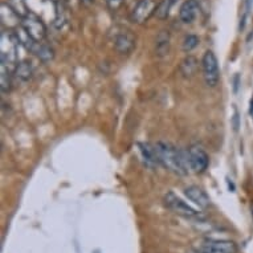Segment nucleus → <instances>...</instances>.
Here are the masks:
<instances>
[{
  "label": "nucleus",
  "mask_w": 253,
  "mask_h": 253,
  "mask_svg": "<svg viewBox=\"0 0 253 253\" xmlns=\"http://www.w3.org/2000/svg\"><path fill=\"white\" fill-rule=\"evenodd\" d=\"M154 147L157 151L159 165L176 175L188 174V150H180L169 142H157Z\"/></svg>",
  "instance_id": "obj_1"
},
{
  "label": "nucleus",
  "mask_w": 253,
  "mask_h": 253,
  "mask_svg": "<svg viewBox=\"0 0 253 253\" xmlns=\"http://www.w3.org/2000/svg\"><path fill=\"white\" fill-rule=\"evenodd\" d=\"M165 204H166L167 208H170L171 211L175 212L176 215L183 216L186 219L196 220V221L204 220L203 213L196 211L195 208H192L190 204H187L184 200L175 195L174 192H167L165 195Z\"/></svg>",
  "instance_id": "obj_2"
},
{
  "label": "nucleus",
  "mask_w": 253,
  "mask_h": 253,
  "mask_svg": "<svg viewBox=\"0 0 253 253\" xmlns=\"http://www.w3.org/2000/svg\"><path fill=\"white\" fill-rule=\"evenodd\" d=\"M20 27L28 34V36L34 42H42L46 36V27L44 21L36 13L29 12L21 19Z\"/></svg>",
  "instance_id": "obj_3"
},
{
  "label": "nucleus",
  "mask_w": 253,
  "mask_h": 253,
  "mask_svg": "<svg viewBox=\"0 0 253 253\" xmlns=\"http://www.w3.org/2000/svg\"><path fill=\"white\" fill-rule=\"evenodd\" d=\"M236 244L231 240L206 239L200 244L192 247L190 253H236Z\"/></svg>",
  "instance_id": "obj_4"
},
{
  "label": "nucleus",
  "mask_w": 253,
  "mask_h": 253,
  "mask_svg": "<svg viewBox=\"0 0 253 253\" xmlns=\"http://www.w3.org/2000/svg\"><path fill=\"white\" fill-rule=\"evenodd\" d=\"M20 45L19 39L16 35L9 34V32H3L1 34V50H0V60L1 64L8 67L11 64L16 62L17 46Z\"/></svg>",
  "instance_id": "obj_5"
},
{
  "label": "nucleus",
  "mask_w": 253,
  "mask_h": 253,
  "mask_svg": "<svg viewBox=\"0 0 253 253\" xmlns=\"http://www.w3.org/2000/svg\"><path fill=\"white\" fill-rule=\"evenodd\" d=\"M202 69H203L204 81L210 87H215L219 84L220 80V71L217 57L213 52L207 50L202 58Z\"/></svg>",
  "instance_id": "obj_6"
},
{
  "label": "nucleus",
  "mask_w": 253,
  "mask_h": 253,
  "mask_svg": "<svg viewBox=\"0 0 253 253\" xmlns=\"http://www.w3.org/2000/svg\"><path fill=\"white\" fill-rule=\"evenodd\" d=\"M157 8L155 0H139L130 13V20L134 24H145L154 13H157Z\"/></svg>",
  "instance_id": "obj_7"
},
{
  "label": "nucleus",
  "mask_w": 253,
  "mask_h": 253,
  "mask_svg": "<svg viewBox=\"0 0 253 253\" xmlns=\"http://www.w3.org/2000/svg\"><path fill=\"white\" fill-rule=\"evenodd\" d=\"M208 159L207 153L204 151L203 147L198 145L191 146L188 149V163H190V170H192L196 174H202L207 170L208 167Z\"/></svg>",
  "instance_id": "obj_8"
},
{
  "label": "nucleus",
  "mask_w": 253,
  "mask_h": 253,
  "mask_svg": "<svg viewBox=\"0 0 253 253\" xmlns=\"http://www.w3.org/2000/svg\"><path fill=\"white\" fill-rule=\"evenodd\" d=\"M135 44H137V39L131 31H122L120 34H117L114 38V46H116L117 52L122 54L133 52Z\"/></svg>",
  "instance_id": "obj_9"
},
{
  "label": "nucleus",
  "mask_w": 253,
  "mask_h": 253,
  "mask_svg": "<svg viewBox=\"0 0 253 253\" xmlns=\"http://www.w3.org/2000/svg\"><path fill=\"white\" fill-rule=\"evenodd\" d=\"M200 7L198 0H187L180 7L179 11V17L184 24H192L196 20V17L199 15Z\"/></svg>",
  "instance_id": "obj_10"
},
{
  "label": "nucleus",
  "mask_w": 253,
  "mask_h": 253,
  "mask_svg": "<svg viewBox=\"0 0 253 253\" xmlns=\"http://www.w3.org/2000/svg\"><path fill=\"white\" fill-rule=\"evenodd\" d=\"M184 194L188 199L194 202V203L200 208H208L210 207V204H211V200H210V196L206 194V192L198 186H190L187 187L186 190H184Z\"/></svg>",
  "instance_id": "obj_11"
},
{
  "label": "nucleus",
  "mask_w": 253,
  "mask_h": 253,
  "mask_svg": "<svg viewBox=\"0 0 253 253\" xmlns=\"http://www.w3.org/2000/svg\"><path fill=\"white\" fill-rule=\"evenodd\" d=\"M1 21H3V24L8 25V27H17L21 24V17L15 12V9L8 3H3L1 4Z\"/></svg>",
  "instance_id": "obj_12"
},
{
  "label": "nucleus",
  "mask_w": 253,
  "mask_h": 253,
  "mask_svg": "<svg viewBox=\"0 0 253 253\" xmlns=\"http://www.w3.org/2000/svg\"><path fill=\"white\" fill-rule=\"evenodd\" d=\"M138 149H139L142 159L145 161V163L147 166L154 167L155 165H159V162H158L157 151H155L154 145H150V143H138Z\"/></svg>",
  "instance_id": "obj_13"
},
{
  "label": "nucleus",
  "mask_w": 253,
  "mask_h": 253,
  "mask_svg": "<svg viewBox=\"0 0 253 253\" xmlns=\"http://www.w3.org/2000/svg\"><path fill=\"white\" fill-rule=\"evenodd\" d=\"M29 50L42 62H49L54 58V50L49 45L42 44V42H35Z\"/></svg>",
  "instance_id": "obj_14"
},
{
  "label": "nucleus",
  "mask_w": 253,
  "mask_h": 253,
  "mask_svg": "<svg viewBox=\"0 0 253 253\" xmlns=\"http://www.w3.org/2000/svg\"><path fill=\"white\" fill-rule=\"evenodd\" d=\"M170 45L171 38L169 31H161L157 36V40H155V53L161 57L166 56L170 52Z\"/></svg>",
  "instance_id": "obj_15"
},
{
  "label": "nucleus",
  "mask_w": 253,
  "mask_h": 253,
  "mask_svg": "<svg viewBox=\"0 0 253 253\" xmlns=\"http://www.w3.org/2000/svg\"><path fill=\"white\" fill-rule=\"evenodd\" d=\"M13 75L17 80L20 81H28L32 79L34 75V68L31 65V62L28 61H20L16 62V65L13 68Z\"/></svg>",
  "instance_id": "obj_16"
},
{
  "label": "nucleus",
  "mask_w": 253,
  "mask_h": 253,
  "mask_svg": "<svg viewBox=\"0 0 253 253\" xmlns=\"http://www.w3.org/2000/svg\"><path fill=\"white\" fill-rule=\"evenodd\" d=\"M198 67H199L198 60L194 56H187L180 64V72L184 77H192L198 71Z\"/></svg>",
  "instance_id": "obj_17"
},
{
  "label": "nucleus",
  "mask_w": 253,
  "mask_h": 253,
  "mask_svg": "<svg viewBox=\"0 0 253 253\" xmlns=\"http://www.w3.org/2000/svg\"><path fill=\"white\" fill-rule=\"evenodd\" d=\"M0 89H1V93H9L11 89H12V77H11V71H9L8 67H5L1 64V68H0Z\"/></svg>",
  "instance_id": "obj_18"
},
{
  "label": "nucleus",
  "mask_w": 253,
  "mask_h": 253,
  "mask_svg": "<svg viewBox=\"0 0 253 253\" xmlns=\"http://www.w3.org/2000/svg\"><path fill=\"white\" fill-rule=\"evenodd\" d=\"M175 1L176 0H162L159 4H158V8H157V16L158 19H166L171 12V8H172V5L175 4Z\"/></svg>",
  "instance_id": "obj_19"
},
{
  "label": "nucleus",
  "mask_w": 253,
  "mask_h": 253,
  "mask_svg": "<svg viewBox=\"0 0 253 253\" xmlns=\"http://www.w3.org/2000/svg\"><path fill=\"white\" fill-rule=\"evenodd\" d=\"M199 45V38L196 35H187L184 40H183V50L186 53H190L195 49L196 46Z\"/></svg>",
  "instance_id": "obj_20"
},
{
  "label": "nucleus",
  "mask_w": 253,
  "mask_h": 253,
  "mask_svg": "<svg viewBox=\"0 0 253 253\" xmlns=\"http://www.w3.org/2000/svg\"><path fill=\"white\" fill-rule=\"evenodd\" d=\"M105 4L110 11H118L124 4V0H105Z\"/></svg>",
  "instance_id": "obj_21"
},
{
  "label": "nucleus",
  "mask_w": 253,
  "mask_h": 253,
  "mask_svg": "<svg viewBox=\"0 0 253 253\" xmlns=\"http://www.w3.org/2000/svg\"><path fill=\"white\" fill-rule=\"evenodd\" d=\"M233 127L236 131L239 129V114H237V112H235V116H233Z\"/></svg>",
  "instance_id": "obj_22"
},
{
  "label": "nucleus",
  "mask_w": 253,
  "mask_h": 253,
  "mask_svg": "<svg viewBox=\"0 0 253 253\" xmlns=\"http://www.w3.org/2000/svg\"><path fill=\"white\" fill-rule=\"evenodd\" d=\"M249 114H251V117H253V97L249 101Z\"/></svg>",
  "instance_id": "obj_23"
},
{
  "label": "nucleus",
  "mask_w": 253,
  "mask_h": 253,
  "mask_svg": "<svg viewBox=\"0 0 253 253\" xmlns=\"http://www.w3.org/2000/svg\"><path fill=\"white\" fill-rule=\"evenodd\" d=\"M81 3L85 5H91L94 4V0H81Z\"/></svg>",
  "instance_id": "obj_24"
},
{
  "label": "nucleus",
  "mask_w": 253,
  "mask_h": 253,
  "mask_svg": "<svg viewBox=\"0 0 253 253\" xmlns=\"http://www.w3.org/2000/svg\"><path fill=\"white\" fill-rule=\"evenodd\" d=\"M237 86H239V76L235 77V91H237Z\"/></svg>",
  "instance_id": "obj_25"
},
{
  "label": "nucleus",
  "mask_w": 253,
  "mask_h": 253,
  "mask_svg": "<svg viewBox=\"0 0 253 253\" xmlns=\"http://www.w3.org/2000/svg\"><path fill=\"white\" fill-rule=\"evenodd\" d=\"M251 215H252V219H253V203L251 204Z\"/></svg>",
  "instance_id": "obj_26"
}]
</instances>
